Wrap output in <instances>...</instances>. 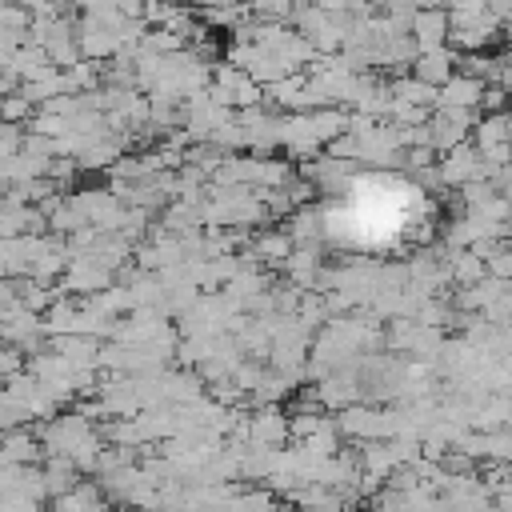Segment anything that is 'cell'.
<instances>
[{
	"mask_svg": "<svg viewBox=\"0 0 512 512\" xmlns=\"http://www.w3.org/2000/svg\"><path fill=\"white\" fill-rule=\"evenodd\" d=\"M408 32H412V40H416V48H420V52L444 48V44H448V36H452V16H448V8H424V12H416V16H412Z\"/></svg>",
	"mask_w": 512,
	"mask_h": 512,
	"instance_id": "cell-1",
	"label": "cell"
},
{
	"mask_svg": "<svg viewBox=\"0 0 512 512\" xmlns=\"http://www.w3.org/2000/svg\"><path fill=\"white\" fill-rule=\"evenodd\" d=\"M216 100L220 104H232V108H248V104L260 100V84L244 68L224 64V68H216Z\"/></svg>",
	"mask_w": 512,
	"mask_h": 512,
	"instance_id": "cell-2",
	"label": "cell"
},
{
	"mask_svg": "<svg viewBox=\"0 0 512 512\" xmlns=\"http://www.w3.org/2000/svg\"><path fill=\"white\" fill-rule=\"evenodd\" d=\"M412 64H416V68H412V76H416V80H424L428 88H436V92H440V88H444V84L456 76V64H460V56H456V52L444 44V48L420 52Z\"/></svg>",
	"mask_w": 512,
	"mask_h": 512,
	"instance_id": "cell-3",
	"label": "cell"
},
{
	"mask_svg": "<svg viewBox=\"0 0 512 512\" xmlns=\"http://www.w3.org/2000/svg\"><path fill=\"white\" fill-rule=\"evenodd\" d=\"M484 80H476V76H464V72H456L440 92H436V100H440V108H472V104H484Z\"/></svg>",
	"mask_w": 512,
	"mask_h": 512,
	"instance_id": "cell-4",
	"label": "cell"
}]
</instances>
